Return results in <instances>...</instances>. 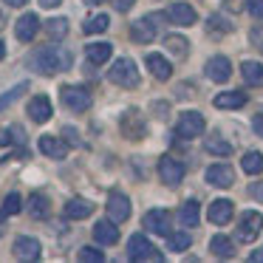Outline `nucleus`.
I'll list each match as a JSON object with an SVG mask.
<instances>
[{
  "label": "nucleus",
  "instance_id": "nucleus-47",
  "mask_svg": "<svg viewBox=\"0 0 263 263\" xmlns=\"http://www.w3.org/2000/svg\"><path fill=\"white\" fill-rule=\"evenodd\" d=\"M85 6H99V3H105V0H82Z\"/></svg>",
  "mask_w": 263,
  "mask_h": 263
},
{
  "label": "nucleus",
  "instance_id": "nucleus-9",
  "mask_svg": "<svg viewBox=\"0 0 263 263\" xmlns=\"http://www.w3.org/2000/svg\"><path fill=\"white\" fill-rule=\"evenodd\" d=\"M144 227L153 235H161V238H170L173 235V215L167 210H150L144 215Z\"/></svg>",
  "mask_w": 263,
  "mask_h": 263
},
{
  "label": "nucleus",
  "instance_id": "nucleus-38",
  "mask_svg": "<svg viewBox=\"0 0 263 263\" xmlns=\"http://www.w3.org/2000/svg\"><path fill=\"white\" fill-rule=\"evenodd\" d=\"M170 249H173V252L190 249V235H187V232H173V235H170Z\"/></svg>",
  "mask_w": 263,
  "mask_h": 263
},
{
  "label": "nucleus",
  "instance_id": "nucleus-5",
  "mask_svg": "<svg viewBox=\"0 0 263 263\" xmlns=\"http://www.w3.org/2000/svg\"><path fill=\"white\" fill-rule=\"evenodd\" d=\"M127 257L130 260H161V252L150 243L144 235H133L127 240Z\"/></svg>",
  "mask_w": 263,
  "mask_h": 263
},
{
  "label": "nucleus",
  "instance_id": "nucleus-33",
  "mask_svg": "<svg viewBox=\"0 0 263 263\" xmlns=\"http://www.w3.org/2000/svg\"><path fill=\"white\" fill-rule=\"evenodd\" d=\"M164 46H167V51H170L176 60L187 57V40H184V37H178V34H170V37L164 40Z\"/></svg>",
  "mask_w": 263,
  "mask_h": 263
},
{
  "label": "nucleus",
  "instance_id": "nucleus-22",
  "mask_svg": "<svg viewBox=\"0 0 263 263\" xmlns=\"http://www.w3.org/2000/svg\"><path fill=\"white\" fill-rule=\"evenodd\" d=\"M51 114H54V110H51V102H48V97H34V99L29 102V116H31L34 122H40V125L51 119Z\"/></svg>",
  "mask_w": 263,
  "mask_h": 263
},
{
  "label": "nucleus",
  "instance_id": "nucleus-36",
  "mask_svg": "<svg viewBox=\"0 0 263 263\" xmlns=\"http://www.w3.org/2000/svg\"><path fill=\"white\" fill-rule=\"evenodd\" d=\"M12 142H23V127L12 125V127H3L0 130V144H12Z\"/></svg>",
  "mask_w": 263,
  "mask_h": 263
},
{
  "label": "nucleus",
  "instance_id": "nucleus-30",
  "mask_svg": "<svg viewBox=\"0 0 263 263\" xmlns=\"http://www.w3.org/2000/svg\"><path fill=\"white\" fill-rule=\"evenodd\" d=\"M23 210V198H20L17 193H9L6 198H3V210H0V221L9 215H17V212Z\"/></svg>",
  "mask_w": 263,
  "mask_h": 263
},
{
  "label": "nucleus",
  "instance_id": "nucleus-45",
  "mask_svg": "<svg viewBox=\"0 0 263 263\" xmlns=\"http://www.w3.org/2000/svg\"><path fill=\"white\" fill-rule=\"evenodd\" d=\"M249 260H252V263H263V249L252 252V255H249Z\"/></svg>",
  "mask_w": 263,
  "mask_h": 263
},
{
  "label": "nucleus",
  "instance_id": "nucleus-2",
  "mask_svg": "<svg viewBox=\"0 0 263 263\" xmlns=\"http://www.w3.org/2000/svg\"><path fill=\"white\" fill-rule=\"evenodd\" d=\"M108 80L114 82V85H119V88H136L139 85V68H136V63H133V60H127V57L116 60L114 68L108 71Z\"/></svg>",
  "mask_w": 263,
  "mask_h": 263
},
{
  "label": "nucleus",
  "instance_id": "nucleus-12",
  "mask_svg": "<svg viewBox=\"0 0 263 263\" xmlns=\"http://www.w3.org/2000/svg\"><path fill=\"white\" fill-rule=\"evenodd\" d=\"M37 29H40V17H37L34 12L23 14V17L14 23V34H17L20 43H31V40H34V34H37Z\"/></svg>",
  "mask_w": 263,
  "mask_h": 263
},
{
  "label": "nucleus",
  "instance_id": "nucleus-44",
  "mask_svg": "<svg viewBox=\"0 0 263 263\" xmlns=\"http://www.w3.org/2000/svg\"><path fill=\"white\" fill-rule=\"evenodd\" d=\"M60 3H63V0H40L43 9H54V6H60Z\"/></svg>",
  "mask_w": 263,
  "mask_h": 263
},
{
  "label": "nucleus",
  "instance_id": "nucleus-32",
  "mask_svg": "<svg viewBox=\"0 0 263 263\" xmlns=\"http://www.w3.org/2000/svg\"><path fill=\"white\" fill-rule=\"evenodd\" d=\"M48 198L46 195H40V193H34L31 195V201H29V212H31V218H46L48 215Z\"/></svg>",
  "mask_w": 263,
  "mask_h": 263
},
{
  "label": "nucleus",
  "instance_id": "nucleus-4",
  "mask_svg": "<svg viewBox=\"0 0 263 263\" xmlns=\"http://www.w3.org/2000/svg\"><path fill=\"white\" fill-rule=\"evenodd\" d=\"M204 127H206V122H204V116H201L198 110H184V114L178 116L176 133L181 139H195V136L204 133Z\"/></svg>",
  "mask_w": 263,
  "mask_h": 263
},
{
  "label": "nucleus",
  "instance_id": "nucleus-14",
  "mask_svg": "<svg viewBox=\"0 0 263 263\" xmlns=\"http://www.w3.org/2000/svg\"><path fill=\"white\" fill-rule=\"evenodd\" d=\"M14 257H17V260H37V257H40V240L29 238V235L17 238L14 240Z\"/></svg>",
  "mask_w": 263,
  "mask_h": 263
},
{
  "label": "nucleus",
  "instance_id": "nucleus-35",
  "mask_svg": "<svg viewBox=\"0 0 263 263\" xmlns=\"http://www.w3.org/2000/svg\"><path fill=\"white\" fill-rule=\"evenodd\" d=\"M23 91H29V82H20V85H14L9 93H3V97H0V110H6L12 102H17V99L23 97Z\"/></svg>",
  "mask_w": 263,
  "mask_h": 263
},
{
  "label": "nucleus",
  "instance_id": "nucleus-37",
  "mask_svg": "<svg viewBox=\"0 0 263 263\" xmlns=\"http://www.w3.org/2000/svg\"><path fill=\"white\" fill-rule=\"evenodd\" d=\"M77 257H80L82 263H102L105 255L99 249H93V246H82L80 252H77Z\"/></svg>",
  "mask_w": 263,
  "mask_h": 263
},
{
  "label": "nucleus",
  "instance_id": "nucleus-15",
  "mask_svg": "<svg viewBox=\"0 0 263 263\" xmlns=\"http://www.w3.org/2000/svg\"><path fill=\"white\" fill-rule=\"evenodd\" d=\"M144 63H147L150 74H153L156 80L167 82V80L173 77V65H170V60H167V57H161V54H153V51H150L147 57H144Z\"/></svg>",
  "mask_w": 263,
  "mask_h": 263
},
{
  "label": "nucleus",
  "instance_id": "nucleus-3",
  "mask_svg": "<svg viewBox=\"0 0 263 263\" xmlns=\"http://www.w3.org/2000/svg\"><path fill=\"white\" fill-rule=\"evenodd\" d=\"M167 14H147V17H142V20H136V23L130 26V37L136 43H150L156 34H159V26H161V20H164Z\"/></svg>",
  "mask_w": 263,
  "mask_h": 263
},
{
  "label": "nucleus",
  "instance_id": "nucleus-19",
  "mask_svg": "<svg viewBox=\"0 0 263 263\" xmlns=\"http://www.w3.org/2000/svg\"><path fill=\"white\" fill-rule=\"evenodd\" d=\"M40 153H46L48 159H65L68 156V144L60 136H40Z\"/></svg>",
  "mask_w": 263,
  "mask_h": 263
},
{
  "label": "nucleus",
  "instance_id": "nucleus-31",
  "mask_svg": "<svg viewBox=\"0 0 263 263\" xmlns=\"http://www.w3.org/2000/svg\"><path fill=\"white\" fill-rule=\"evenodd\" d=\"M46 31H48L51 40H63V37L68 34V20H65V17H51L46 23Z\"/></svg>",
  "mask_w": 263,
  "mask_h": 263
},
{
  "label": "nucleus",
  "instance_id": "nucleus-7",
  "mask_svg": "<svg viewBox=\"0 0 263 263\" xmlns=\"http://www.w3.org/2000/svg\"><path fill=\"white\" fill-rule=\"evenodd\" d=\"M159 178L167 187H178L184 181V164L173 156H161L159 159Z\"/></svg>",
  "mask_w": 263,
  "mask_h": 263
},
{
  "label": "nucleus",
  "instance_id": "nucleus-28",
  "mask_svg": "<svg viewBox=\"0 0 263 263\" xmlns=\"http://www.w3.org/2000/svg\"><path fill=\"white\" fill-rule=\"evenodd\" d=\"M240 167H243V173H249V176H257V173H263V156L257 153V150H249V153L240 159Z\"/></svg>",
  "mask_w": 263,
  "mask_h": 263
},
{
  "label": "nucleus",
  "instance_id": "nucleus-26",
  "mask_svg": "<svg viewBox=\"0 0 263 263\" xmlns=\"http://www.w3.org/2000/svg\"><path fill=\"white\" fill-rule=\"evenodd\" d=\"M240 77H243L249 85H263V63L246 60V63L240 65Z\"/></svg>",
  "mask_w": 263,
  "mask_h": 263
},
{
  "label": "nucleus",
  "instance_id": "nucleus-13",
  "mask_svg": "<svg viewBox=\"0 0 263 263\" xmlns=\"http://www.w3.org/2000/svg\"><path fill=\"white\" fill-rule=\"evenodd\" d=\"M204 71H206V77H210L212 82H227L229 77H232V65H229L227 57H210Z\"/></svg>",
  "mask_w": 263,
  "mask_h": 263
},
{
  "label": "nucleus",
  "instance_id": "nucleus-20",
  "mask_svg": "<svg viewBox=\"0 0 263 263\" xmlns=\"http://www.w3.org/2000/svg\"><path fill=\"white\" fill-rule=\"evenodd\" d=\"M212 105L221 110H232V108H243L246 105V93L243 91H223L212 99Z\"/></svg>",
  "mask_w": 263,
  "mask_h": 263
},
{
  "label": "nucleus",
  "instance_id": "nucleus-24",
  "mask_svg": "<svg viewBox=\"0 0 263 263\" xmlns=\"http://www.w3.org/2000/svg\"><path fill=\"white\" fill-rule=\"evenodd\" d=\"M93 212V204L85 198H71L68 204H65V215L74 218V221H82V218H88Z\"/></svg>",
  "mask_w": 263,
  "mask_h": 263
},
{
  "label": "nucleus",
  "instance_id": "nucleus-29",
  "mask_svg": "<svg viewBox=\"0 0 263 263\" xmlns=\"http://www.w3.org/2000/svg\"><path fill=\"white\" fill-rule=\"evenodd\" d=\"M204 147L210 150L212 156H229L232 153V144H229L227 139H221V136H206Z\"/></svg>",
  "mask_w": 263,
  "mask_h": 263
},
{
  "label": "nucleus",
  "instance_id": "nucleus-34",
  "mask_svg": "<svg viewBox=\"0 0 263 263\" xmlns=\"http://www.w3.org/2000/svg\"><path fill=\"white\" fill-rule=\"evenodd\" d=\"M108 26H110V17H108V14H93V17L88 20L82 29H85V34H99V31H105Z\"/></svg>",
  "mask_w": 263,
  "mask_h": 263
},
{
  "label": "nucleus",
  "instance_id": "nucleus-6",
  "mask_svg": "<svg viewBox=\"0 0 263 263\" xmlns=\"http://www.w3.org/2000/svg\"><path fill=\"white\" fill-rule=\"evenodd\" d=\"M60 99H63L65 108L77 110V114H82V110L91 108V93H88L85 88H80V85H65L63 91H60Z\"/></svg>",
  "mask_w": 263,
  "mask_h": 263
},
{
  "label": "nucleus",
  "instance_id": "nucleus-40",
  "mask_svg": "<svg viewBox=\"0 0 263 263\" xmlns=\"http://www.w3.org/2000/svg\"><path fill=\"white\" fill-rule=\"evenodd\" d=\"M246 9L255 20H263V0H246Z\"/></svg>",
  "mask_w": 263,
  "mask_h": 263
},
{
  "label": "nucleus",
  "instance_id": "nucleus-42",
  "mask_svg": "<svg viewBox=\"0 0 263 263\" xmlns=\"http://www.w3.org/2000/svg\"><path fill=\"white\" fill-rule=\"evenodd\" d=\"M63 133L68 136V144H80V136H77L74 127H63Z\"/></svg>",
  "mask_w": 263,
  "mask_h": 263
},
{
  "label": "nucleus",
  "instance_id": "nucleus-48",
  "mask_svg": "<svg viewBox=\"0 0 263 263\" xmlns=\"http://www.w3.org/2000/svg\"><path fill=\"white\" fill-rule=\"evenodd\" d=\"M6 57V46H3V43H0V60Z\"/></svg>",
  "mask_w": 263,
  "mask_h": 263
},
{
  "label": "nucleus",
  "instance_id": "nucleus-18",
  "mask_svg": "<svg viewBox=\"0 0 263 263\" xmlns=\"http://www.w3.org/2000/svg\"><path fill=\"white\" fill-rule=\"evenodd\" d=\"M232 201L229 198H215L210 204V210H206V218H210L212 223H229L232 221Z\"/></svg>",
  "mask_w": 263,
  "mask_h": 263
},
{
  "label": "nucleus",
  "instance_id": "nucleus-41",
  "mask_svg": "<svg viewBox=\"0 0 263 263\" xmlns=\"http://www.w3.org/2000/svg\"><path fill=\"white\" fill-rule=\"evenodd\" d=\"M133 3H136V0H114L116 12H127V9H133Z\"/></svg>",
  "mask_w": 263,
  "mask_h": 263
},
{
  "label": "nucleus",
  "instance_id": "nucleus-11",
  "mask_svg": "<svg viewBox=\"0 0 263 263\" xmlns=\"http://www.w3.org/2000/svg\"><path fill=\"white\" fill-rule=\"evenodd\" d=\"M108 215H110V221H116V223L130 218V201H127V195H122V193L108 195Z\"/></svg>",
  "mask_w": 263,
  "mask_h": 263
},
{
  "label": "nucleus",
  "instance_id": "nucleus-21",
  "mask_svg": "<svg viewBox=\"0 0 263 263\" xmlns=\"http://www.w3.org/2000/svg\"><path fill=\"white\" fill-rule=\"evenodd\" d=\"M93 238L105 246H114L119 240V229H116V221H99L93 227Z\"/></svg>",
  "mask_w": 263,
  "mask_h": 263
},
{
  "label": "nucleus",
  "instance_id": "nucleus-23",
  "mask_svg": "<svg viewBox=\"0 0 263 263\" xmlns=\"http://www.w3.org/2000/svg\"><path fill=\"white\" fill-rule=\"evenodd\" d=\"M110 54H114V46H110V43H91V46L85 48L88 63H93V65L108 63V60H110Z\"/></svg>",
  "mask_w": 263,
  "mask_h": 263
},
{
  "label": "nucleus",
  "instance_id": "nucleus-10",
  "mask_svg": "<svg viewBox=\"0 0 263 263\" xmlns=\"http://www.w3.org/2000/svg\"><path fill=\"white\" fill-rule=\"evenodd\" d=\"M119 125H122V133H125L127 139H133V142H139V139L144 136V116L139 114L136 108H130V110H127V114L122 116V122H119Z\"/></svg>",
  "mask_w": 263,
  "mask_h": 263
},
{
  "label": "nucleus",
  "instance_id": "nucleus-27",
  "mask_svg": "<svg viewBox=\"0 0 263 263\" xmlns=\"http://www.w3.org/2000/svg\"><path fill=\"white\" fill-rule=\"evenodd\" d=\"M210 252L215 257H223V260H227V257L235 255V243L227 238V235H215V238L210 240Z\"/></svg>",
  "mask_w": 263,
  "mask_h": 263
},
{
  "label": "nucleus",
  "instance_id": "nucleus-46",
  "mask_svg": "<svg viewBox=\"0 0 263 263\" xmlns=\"http://www.w3.org/2000/svg\"><path fill=\"white\" fill-rule=\"evenodd\" d=\"M29 0H6V6H14V9H20V6H26Z\"/></svg>",
  "mask_w": 263,
  "mask_h": 263
},
{
  "label": "nucleus",
  "instance_id": "nucleus-25",
  "mask_svg": "<svg viewBox=\"0 0 263 263\" xmlns=\"http://www.w3.org/2000/svg\"><path fill=\"white\" fill-rule=\"evenodd\" d=\"M178 221H181V227H198V221H201V206H198V201H187V204L178 210Z\"/></svg>",
  "mask_w": 263,
  "mask_h": 263
},
{
  "label": "nucleus",
  "instance_id": "nucleus-16",
  "mask_svg": "<svg viewBox=\"0 0 263 263\" xmlns=\"http://www.w3.org/2000/svg\"><path fill=\"white\" fill-rule=\"evenodd\" d=\"M206 181L221 187V190H227L235 184V173H232V167H227V164H212V167H206Z\"/></svg>",
  "mask_w": 263,
  "mask_h": 263
},
{
  "label": "nucleus",
  "instance_id": "nucleus-39",
  "mask_svg": "<svg viewBox=\"0 0 263 263\" xmlns=\"http://www.w3.org/2000/svg\"><path fill=\"white\" fill-rule=\"evenodd\" d=\"M206 29H210V34H227V31H232V26H229L223 17L212 14V17H210V26H206Z\"/></svg>",
  "mask_w": 263,
  "mask_h": 263
},
{
  "label": "nucleus",
  "instance_id": "nucleus-43",
  "mask_svg": "<svg viewBox=\"0 0 263 263\" xmlns=\"http://www.w3.org/2000/svg\"><path fill=\"white\" fill-rule=\"evenodd\" d=\"M252 127H255L257 136H263V114H257L255 119H252Z\"/></svg>",
  "mask_w": 263,
  "mask_h": 263
},
{
  "label": "nucleus",
  "instance_id": "nucleus-8",
  "mask_svg": "<svg viewBox=\"0 0 263 263\" xmlns=\"http://www.w3.org/2000/svg\"><path fill=\"white\" fill-rule=\"evenodd\" d=\"M260 232H263V215L260 212H255V210L243 212V215H240V227H238V238L243 240V243H252Z\"/></svg>",
  "mask_w": 263,
  "mask_h": 263
},
{
  "label": "nucleus",
  "instance_id": "nucleus-1",
  "mask_svg": "<svg viewBox=\"0 0 263 263\" xmlns=\"http://www.w3.org/2000/svg\"><path fill=\"white\" fill-rule=\"evenodd\" d=\"M68 65H71V57L60 46H43L31 54V68L43 77H54L60 71H65Z\"/></svg>",
  "mask_w": 263,
  "mask_h": 263
},
{
  "label": "nucleus",
  "instance_id": "nucleus-17",
  "mask_svg": "<svg viewBox=\"0 0 263 263\" xmlns=\"http://www.w3.org/2000/svg\"><path fill=\"white\" fill-rule=\"evenodd\" d=\"M167 20H173L176 26H195V9L190 6V3H173L170 9H167Z\"/></svg>",
  "mask_w": 263,
  "mask_h": 263
}]
</instances>
